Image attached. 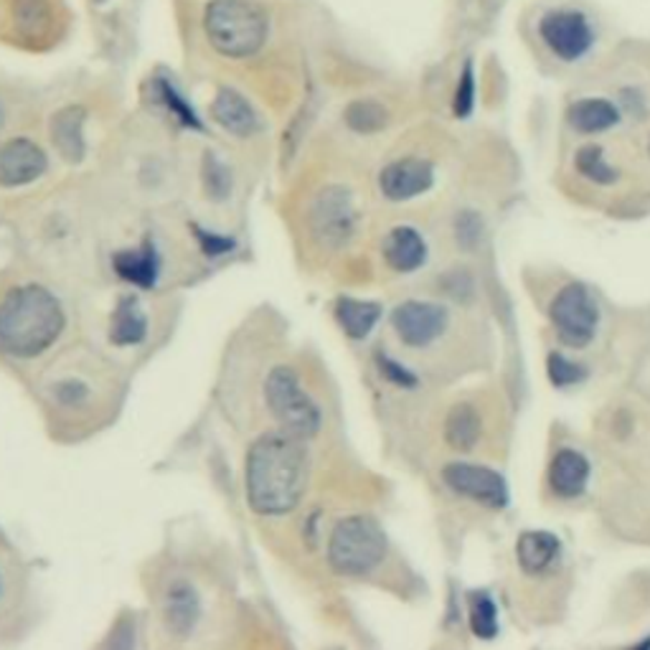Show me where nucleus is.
Wrapping results in <instances>:
<instances>
[{
    "instance_id": "obj_1",
    "label": "nucleus",
    "mask_w": 650,
    "mask_h": 650,
    "mask_svg": "<svg viewBox=\"0 0 650 650\" xmlns=\"http://www.w3.org/2000/svg\"><path fill=\"white\" fill-rule=\"evenodd\" d=\"M306 438L288 430L267 432L247 452V501L260 516H284L308 488Z\"/></svg>"
},
{
    "instance_id": "obj_2",
    "label": "nucleus",
    "mask_w": 650,
    "mask_h": 650,
    "mask_svg": "<svg viewBox=\"0 0 650 650\" xmlns=\"http://www.w3.org/2000/svg\"><path fill=\"white\" fill-rule=\"evenodd\" d=\"M64 310L41 284H18L0 300V351L36 359L64 331Z\"/></svg>"
},
{
    "instance_id": "obj_3",
    "label": "nucleus",
    "mask_w": 650,
    "mask_h": 650,
    "mask_svg": "<svg viewBox=\"0 0 650 650\" xmlns=\"http://www.w3.org/2000/svg\"><path fill=\"white\" fill-rule=\"evenodd\" d=\"M267 13L254 0H211L203 29L211 47L229 59L254 57L267 41Z\"/></svg>"
},
{
    "instance_id": "obj_4",
    "label": "nucleus",
    "mask_w": 650,
    "mask_h": 650,
    "mask_svg": "<svg viewBox=\"0 0 650 650\" xmlns=\"http://www.w3.org/2000/svg\"><path fill=\"white\" fill-rule=\"evenodd\" d=\"M387 557V537L369 516H349L338 521L328 544V562L336 574L361 577L381 564Z\"/></svg>"
},
{
    "instance_id": "obj_5",
    "label": "nucleus",
    "mask_w": 650,
    "mask_h": 650,
    "mask_svg": "<svg viewBox=\"0 0 650 650\" xmlns=\"http://www.w3.org/2000/svg\"><path fill=\"white\" fill-rule=\"evenodd\" d=\"M264 399L274 420L298 438H313L320 430V409L288 367H274L264 381Z\"/></svg>"
},
{
    "instance_id": "obj_6",
    "label": "nucleus",
    "mask_w": 650,
    "mask_h": 650,
    "mask_svg": "<svg viewBox=\"0 0 650 650\" xmlns=\"http://www.w3.org/2000/svg\"><path fill=\"white\" fill-rule=\"evenodd\" d=\"M549 318L559 341L569 346V349H584L598 333L600 308L584 284H567L551 300Z\"/></svg>"
},
{
    "instance_id": "obj_7",
    "label": "nucleus",
    "mask_w": 650,
    "mask_h": 650,
    "mask_svg": "<svg viewBox=\"0 0 650 650\" xmlns=\"http://www.w3.org/2000/svg\"><path fill=\"white\" fill-rule=\"evenodd\" d=\"M539 36L544 47L567 64L584 59L594 43L590 18L574 8H554V11L541 16Z\"/></svg>"
},
{
    "instance_id": "obj_8",
    "label": "nucleus",
    "mask_w": 650,
    "mask_h": 650,
    "mask_svg": "<svg viewBox=\"0 0 650 650\" xmlns=\"http://www.w3.org/2000/svg\"><path fill=\"white\" fill-rule=\"evenodd\" d=\"M442 480L452 493L466 496L470 501L493 506V509H503V506L509 503V486H506L503 476L486 466L450 462V466H444L442 470Z\"/></svg>"
},
{
    "instance_id": "obj_9",
    "label": "nucleus",
    "mask_w": 650,
    "mask_h": 650,
    "mask_svg": "<svg viewBox=\"0 0 650 650\" xmlns=\"http://www.w3.org/2000/svg\"><path fill=\"white\" fill-rule=\"evenodd\" d=\"M356 229V211L351 193L346 189H323L313 201V231L328 247H341L351 239Z\"/></svg>"
},
{
    "instance_id": "obj_10",
    "label": "nucleus",
    "mask_w": 650,
    "mask_h": 650,
    "mask_svg": "<svg viewBox=\"0 0 650 650\" xmlns=\"http://www.w3.org/2000/svg\"><path fill=\"white\" fill-rule=\"evenodd\" d=\"M391 326H394V333L404 346L424 349V346L434 343L444 333L448 313H444L442 306H434V302L407 300L394 310Z\"/></svg>"
},
{
    "instance_id": "obj_11",
    "label": "nucleus",
    "mask_w": 650,
    "mask_h": 650,
    "mask_svg": "<svg viewBox=\"0 0 650 650\" xmlns=\"http://www.w3.org/2000/svg\"><path fill=\"white\" fill-rule=\"evenodd\" d=\"M47 166V153L33 140L16 138L0 146V186L3 189H18V186L39 181Z\"/></svg>"
},
{
    "instance_id": "obj_12",
    "label": "nucleus",
    "mask_w": 650,
    "mask_h": 650,
    "mask_svg": "<svg viewBox=\"0 0 650 650\" xmlns=\"http://www.w3.org/2000/svg\"><path fill=\"white\" fill-rule=\"evenodd\" d=\"M434 181L432 166L420 158H404L389 163L379 176L381 193L389 201H409L422 196Z\"/></svg>"
},
{
    "instance_id": "obj_13",
    "label": "nucleus",
    "mask_w": 650,
    "mask_h": 650,
    "mask_svg": "<svg viewBox=\"0 0 650 650\" xmlns=\"http://www.w3.org/2000/svg\"><path fill=\"white\" fill-rule=\"evenodd\" d=\"M84 122H87V110L79 104H69L51 118V124H49L51 140H53V146H57L59 156L64 158L67 163H82Z\"/></svg>"
},
{
    "instance_id": "obj_14",
    "label": "nucleus",
    "mask_w": 650,
    "mask_h": 650,
    "mask_svg": "<svg viewBox=\"0 0 650 650\" xmlns=\"http://www.w3.org/2000/svg\"><path fill=\"white\" fill-rule=\"evenodd\" d=\"M590 480V462L572 448L559 450L549 462V488L559 498H577Z\"/></svg>"
},
{
    "instance_id": "obj_15",
    "label": "nucleus",
    "mask_w": 650,
    "mask_h": 650,
    "mask_svg": "<svg viewBox=\"0 0 650 650\" xmlns=\"http://www.w3.org/2000/svg\"><path fill=\"white\" fill-rule=\"evenodd\" d=\"M211 112L213 120L237 138H249L260 130V118H257L252 104L242 94L234 92V89H219Z\"/></svg>"
},
{
    "instance_id": "obj_16",
    "label": "nucleus",
    "mask_w": 650,
    "mask_h": 650,
    "mask_svg": "<svg viewBox=\"0 0 650 650\" xmlns=\"http://www.w3.org/2000/svg\"><path fill=\"white\" fill-rule=\"evenodd\" d=\"M384 260L397 272L420 270L427 260V244L420 231L412 227L391 229L384 239Z\"/></svg>"
},
{
    "instance_id": "obj_17",
    "label": "nucleus",
    "mask_w": 650,
    "mask_h": 650,
    "mask_svg": "<svg viewBox=\"0 0 650 650\" xmlns=\"http://www.w3.org/2000/svg\"><path fill=\"white\" fill-rule=\"evenodd\" d=\"M199 594L189 582H173L163 598L166 626L176 636H189L199 622Z\"/></svg>"
},
{
    "instance_id": "obj_18",
    "label": "nucleus",
    "mask_w": 650,
    "mask_h": 650,
    "mask_svg": "<svg viewBox=\"0 0 650 650\" xmlns=\"http://www.w3.org/2000/svg\"><path fill=\"white\" fill-rule=\"evenodd\" d=\"M559 551H562V544H559V539L549 531H527L521 533L519 544H516L519 564L523 572L529 574H541L554 567Z\"/></svg>"
},
{
    "instance_id": "obj_19",
    "label": "nucleus",
    "mask_w": 650,
    "mask_h": 650,
    "mask_svg": "<svg viewBox=\"0 0 650 650\" xmlns=\"http://www.w3.org/2000/svg\"><path fill=\"white\" fill-rule=\"evenodd\" d=\"M112 267L124 282H132V284H138V288L148 290V288H153L158 280L160 260H158L156 247L148 242L140 249H128V252L114 254Z\"/></svg>"
},
{
    "instance_id": "obj_20",
    "label": "nucleus",
    "mask_w": 650,
    "mask_h": 650,
    "mask_svg": "<svg viewBox=\"0 0 650 650\" xmlns=\"http://www.w3.org/2000/svg\"><path fill=\"white\" fill-rule=\"evenodd\" d=\"M567 120L574 130L580 132H604L616 128L620 122V110L610 100H602V97H590V100H580L569 107Z\"/></svg>"
},
{
    "instance_id": "obj_21",
    "label": "nucleus",
    "mask_w": 650,
    "mask_h": 650,
    "mask_svg": "<svg viewBox=\"0 0 650 650\" xmlns=\"http://www.w3.org/2000/svg\"><path fill=\"white\" fill-rule=\"evenodd\" d=\"M148 336V318L136 298H122L112 313L110 338L118 346H138Z\"/></svg>"
},
{
    "instance_id": "obj_22",
    "label": "nucleus",
    "mask_w": 650,
    "mask_h": 650,
    "mask_svg": "<svg viewBox=\"0 0 650 650\" xmlns=\"http://www.w3.org/2000/svg\"><path fill=\"white\" fill-rule=\"evenodd\" d=\"M381 316V306L379 302H369V300H353V298H341L336 302V320L341 323V328L356 341L367 338L377 320Z\"/></svg>"
},
{
    "instance_id": "obj_23",
    "label": "nucleus",
    "mask_w": 650,
    "mask_h": 650,
    "mask_svg": "<svg viewBox=\"0 0 650 650\" xmlns=\"http://www.w3.org/2000/svg\"><path fill=\"white\" fill-rule=\"evenodd\" d=\"M480 432H483V422H480V414L470 404H458L452 407V412L444 420V440L452 450H473Z\"/></svg>"
},
{
    "instance_id": "obj_24",
    "label": "nucleus",
    "mask_w": 650,
    "mask_h": 650,
    "mask_svg": "<svg viewBox=\"0 0 650 650\" xmlns=\"http://www.w3.org/2000/svg\"><path fill=\"white\" fill-rule=\"evenodd\" d=\"M13 18L18 31L26 36H41L51 26V8L47 0H16Z\"/></svg>"
},
{
    "instance_id": "obj_25",
    "label": "nucleus",
    "mask_w": 650,
    "mask_h": 650,
    "mask_svg": "<svg viewBox=\"0 0 650 650\" xmlns=\"http://www.w3.org/2000/svg\"><path fill=\"white\" fill-rule=\"evenodd\" d=\"M577 171H580L587 181L598 183V186H610L618 181V171L608 163L604 158V150L600 146H587L574 158Z\"/></svg>"
},
{
    "instance_id": "obj_26",
    "label": "nucleus",
    "mask_w": 650,
    "mask_h": 650,
    "mask_svg": "<svg viewBox=\"0 0 650 650\" xmlns=\"http://www.w3.org/2000/svg\"><path fill=\"white\" fill-rule=\"evenodd\" d=\"M346 122H349V128L356 132H377L381 128H387L389 112L384 110V104L373 100H359L349 104V110H346Z\"/></svg>"
},
{
    "instance_id": "obj_27",
    "label": "nucleus",
    "mask_w": 650,
    "mask_h": 650,
    "mask_svg": "<svg viewBox=\"0 0 650 650\" xmlns=\"http://www.w3.org/2000/svg\"><path fill=\"white\" fill-rule=\"evenodd\" d=\"M203 189H207V193L211 196L213 201H224L229 199L231 193V173L229 168L221 163V160L217 156L207 153V158H203Z\"/></svg>"
},
{
    "instance_id": "obj_28",
    "label": "nucleus",
    "mask_w": 650,
    "mask_h": 650,
    "mask_svg": "<svg viewBox=\"0 0 650 650\" xmlns=\"http://www.w3.org/2000/svg\"><path fill=\"white\" fill-rule=\"evenodd\" d=\"M470 628L480 638L496 636V604L488 594H473V602H470Z\"/></svg>"
},
{
    "instance_id": "obj_29",
    "label": "nucleus",
    "mask_w": 650,
    "mask_h": 650,
    "mask_svg": "<svg viewBox=\"0 0 650 650\" xmlns=\"http://www.w3.org/2000/svg\"><path fill=\"white\" fill-rule=\"evenodd\" d=\"M156 87H158V94H160V100L166 102L168 110H171V112L176 114V118L186 124V128H196V130H201V122H199V118H196V112L191 110L189 104L183 102V97L178 94L171 84H168V82H158Z\"/></svg>"
},
{
    "instance_id": "obj_30",
    "label": "nucleus",
    "mask_w": 650,
    "mask_h": 650,
    "mask_svg": "<svg viewBox=\"0 0 650 650\" xmlns=\"http://www.w3.org/2000/svg\"><path fill=\"white\" fill-rule=\"evenodd\" d=\"M549 379L554 381L557 387H572L577 381L584 379V371L577 367L574 361L564 359L562 353H551L549 356Z\"/></svg>"
},
{
    "instance_id": "obj_31",
    "label": "nucleus",
    "mask_w": 650,
    "mask_h": 650,
    "mask_svg": "<svg viewBox=\"0 0 650 650\" xmlns=\"http://www.w3.org/2000/svg\"><path fill=\"white\" fill-rule=\"evenodd\" d=\"M470 110H473V77H470V69H466L456 94V114L458 118H468Z\"/></svg>"
},
{
    "instance_id": "obj_32",
    "label": "nucleus",
    "mask_w": 650,
    "mask_h": 650,
    "mask_svg": "<svg viewBox=\"0 0 650 650\" xmlns=\"http://www.w3.org/2000/svg\"><path fill=\"white\" fill-rule=\"evenodd\" d=\"M53 391H57V399L64 407L82 404V402H87V394H89L82 381H64V384H59Z\"/></svg>"
},
{
    "instance_id": "obj_33",
    "label": "nucleus",
    "mask_w": 650,
    "mask_h": 650,
    "mask_svg": "<svg viewBox=\"0 0 650 650\" xmlns=\"http://www.w3.org/2000/svg\"><path fill=\"white\" fill-rule=\"evenodd\" d=\"M379 363H381V371H384V377L397 381L399 387H412L414 384V377L409 373L407 369H402V363L387 359V356H379Z\"/></svg>"
},
{
    "instance_id": "obj_34",
    "label": "nucleus",
    "mask_w": 650,
    "mask_h": 650,
    "mask_svg": "<svg viewBox=\"0 0 650 650\" xmlns=\"http://www.w3.org/2000/svg\"><path fill=\"white\" fill-rule=\"evenodd\" d=\"M193 231L196 234H199V242H201V247H203V252H209V254H224V252H229V249H234V242H231V239H227V237H217V234H207V231H201L199 227H193Z\"/></svg>"
},
{
    "instance_id": "obj_35",
    "label": "nucleus",
    "mask_w": 650,
    "mask_h": 650,
    "mask_svg": "<svg viewBox=\"0 0 650 650\" xmlns=\"http://www.w3.org/2000/svg\"><path fill=\"white\" fill-rule=\"evenodd\" d=\"M3 124H6V112H3V107H0V130H3Z\"/></svg>"
}]
</instances>
